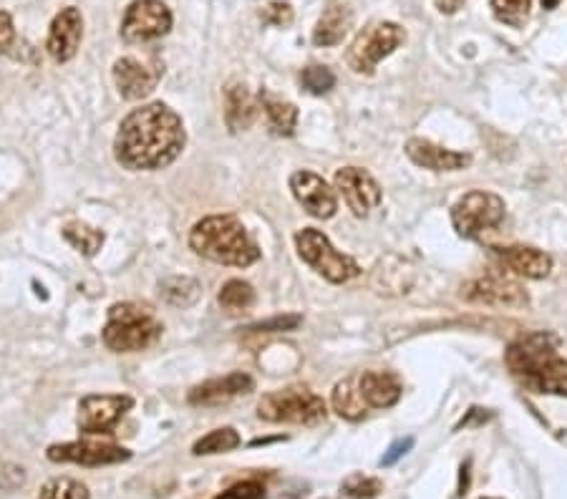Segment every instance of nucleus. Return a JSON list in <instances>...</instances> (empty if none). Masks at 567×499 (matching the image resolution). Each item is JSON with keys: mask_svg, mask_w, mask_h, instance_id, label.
<instances>
[{"mask_svg": "<svg viewBox=\"0 0 567 499\" xmlns=\"http://www.w3.org/2000/svg\"><path fill=\"white\" fill-rule=\"evenodd\" d=\"M187 134L177 111L147 104L121 121L114 139L116 162L126 169H162L182 154Z\"/></svg>", "mask_w": 567, "mask_h": 499, "instance_id": "nucleus-1", "label": "nucleus"}, {"mask_svg": "<svg viewBox=\"0 0 567 499\" xmlns=\"http://www.w3.org/2000/svg\"><path fill=\"white\" fill-rule=\"evenodd\" d=\"M555 333H527L504 353L512 379L532 394L567 396V361L557 353Z\"/></svg>", "mask_w": 567, "mask_h": 499, "instance_id": "nucleus-2", "label": "nucleus"}, {"mask_svg": "<svg viewBox=\"0 0 567 499\" xmlns=\"http://www.w3.org/2000/svg\"><path fill=\"white\" fill-rule=\"evenodd\" d=\"M189 247L217 265L247 268L258 263L260 250L235 215H212L189 232Z\"/></svg>", "mask_w": 567, "mask_h": 499, "instance_id": "nucleus-3", "label": "nucleus"}, {"mask_svg": "<svg viewBox=\"0 0 567 499\" xmlns=\"http://www.w3.org/2000/svg\"><path fill=\"white\" fill-rule=\"evenodd\" d=\"M162 336V326L147 308L134 303H116L109 310V321H106L104 346L114 353H134L154 346L157 338Z\"/></svg>", "mask_w": 567, "mask_h": 499, "instance_id": "nucleus-4", "label": "nucleus"}, {"mask_svg": "<svg viewBox=\"0 0 567 499\" xmlns=\"http://www.w3.org/2000/svg\"><path fill=\"white\" fill-rule=\"evenodd\" d=\"M258 416L270 424H318L326 419V401L305 386L265 394L258 404Z\"/></svg>", "mask_w": 567, "mask_h": 499, "instance_id": "nucleus-5", "label": "nucleus"}, {"mask_svg": "<svg viewBox=\"0 0 567 499\" xmlns=\"http://www.w3.org/2000/svg\"><path fill=\"white\" fill-rule=\"evenodd\" d=\"M406 41V31L399 23L378 21L363 28L356 38H353L351 48L346 53V64L353 74L371 76L376 66L384 61L386 56L396 51L401 43Z\"/></svg>", "mask_w": 567, "mask_h": 499, "instance_id": "nucleus-6", "label": "nucleus"}, {"mask_svg": "<svg viewBox=\"0 0 567 499\" xmlns=\"http://www.w3.org/2000/svg\"><path fill=\"white\" fill-rule=\"evenodd\" d=\"M295 247H298V255L315 270L318 275L328 280V283H348V280L358 278L361 268L353 258L338 253L336 247L331 245L326 235L315 227H305L295 235Z\"/></svg>", "mask_w": 567, "mask_h": 499, "instance_id": "nucleus-7", "label": "nucleus"}, {"mask_svg": "<svg viewBox=\"0 0 567 499\" xmlns=\"http://www.w3.org/2000/svg\"><path fill=\"white\" fill-rule=\"evenodd\" d=\"M502 220L504 200L492 195V192H469V195H464L462 200L452 207L454 230L462 237H469V240L499 227Z\"/></svg>", "mask_w": 567, "mask_h": 499, "instance_id": "nucleus-8", "label": "nucleus"}, {"mask_svg": "<svg viewBox=\"0 0 567 499\" xmlns=\"http://www.w3.org/2000/svg\"><path fill=\"white\" fill-rule=\"evenodd\" d=\"M462 298L467 303L494 305V308H525L530 303L527 290L502 270H489L469 280L462 288Z\"/></svg>", "mask_w": 567, "mask_h": 499, "instance_id": "nucleus-9", "label": "nucleus"}, {"mask_svg": "<svg viewBox=\"0 0 567 499\" xmlns=\"http://www.w3.org/2000/svg\"><path fill=\"white\" fill-rule=\"evenodd\" d=\"M172 31V11L162 0H134L121 21V38L126 43H149Z\"/></svg>", "mask_w": 567, "mask_h": 499, "instance_id": "nucleus-10", "label": "nucleus"}, {"mask_svg": "<svg viewBox=\"0 0 567 499\" xmlns=\"http://www.w3.org/2000/svg\"><path fill=\"white\" fill-rule=\"evenodd\" d=\"M132 396L121 394H104V396H86L79 404V429L84 434H109L121 416L132 409Z\"/></svg>", "mask_w": 567, "mask_h": 499, "instance_id": "nucleus-11", "label": "nucleus"}, {"mask_svg": "<svg viewBox=\"0 0 567 499\" xmlns=\"http://www.w3.org/2000/svg\"><path fill=\"white\" fill-rule=\"evenodd\" d=\"M336 190L346 200L348 210L356 217H368L381 205V187L376 179L361 167H343L336 172Z\"/></svg>", "mask_w": 567, "mask_h": 499, "instance_id": "nucleus-12", "label": "nucleus"}, {"mask_svg": "<svg viewBox=\"0 0 567 499\" xmlns=\"http://www.w3.org/2000/svg\"><path fill=\"white\" fill-rule=\"evenodd\" d=\"M159 79H162V66L159 64H147V61H139L134 56H124L114 64L116 89L126 101L147 99L157 89Z\"/></svg>", "mask_w": 567, "mask_h": 499, "instance_id": "nucleus-13", "label": "nucleus"}, {"mask_svg": "<svg viewBox=\"0 0 567 499\" xmlns=\"http://www.w3.org/2000/svg\"><path fill=\"white\" fill-rule=\"evenodd\" d=\"M51 462H69L81 464V467H104V464H119L132 459V452L116 444L101 442H69V444H53L48 449Z\"/></svg>", "mask_w": 567, "mask_h": 499, "instance_id": "nucleus-14", "label": "nucleus"}, {"mask_svg": "<svg viewBox=\"0 0 567 499\" xmlns=\"http://www.w3.org/2000/svg\"><path fill=\"white\" fill-rule=\"evenodd\" d=\"M290 190H293L295 200L303 205V210L310 217H318V220H331L338 210L336 192L326 184V179L318 177L315 172H295L290 177Z\"/></svg>", "mask_w": 567, "mask_h": 499, "instance_id": "nucleus-15", "label": "nucleus"}, {"mask_svg": "<svg viewBox=\"0 0 567 499\" xmlns=\"http://www.w3.org/2000/svg\"><path fill=\"white\" fill-rule=\"evenodd\" d=\"M81 38H84V18H81V11L79 8H63V11L53 18L46 48L53 61L66 64V61H71V58L76 56V51H79Z\"/></svg>", "mask_w": 567, "mask_h": 499, "instance_id": "nucleus-16", "label": "nucleus"}, {"mask_svg": "<svg viewBox=\"0 0 567 499\" xmlns=\"http://www.w3.org/2000/svg\"><path fill=\"white\" fill-rule=\"evenodd\" d=\"M492 258L499 265V270L515 273L520 278L542 280L552 270V258L547 253H542V250H537V247H492Z\"/></svg>", "mask_w": 567, "mask_h": 499, "instance_id": "nucleus-17", "label": "nucleus"}, {"mask_svg": "<svg viewBox=\"0 0 567 499\" xmlns=\"http://www.w3.org/2000/svg\"><path fill=\"white\" fill-rule=\"evenodd\" d=\"M255 389V381L247 376V373H227L222 379L205 381V384L195 386L189 391V404L192 406H222L227 401L237 399V396H245Z\"/></svg>", "mask_w": 567, "mask_h": 499, "instance_id": "nucleus-18", "label": "nucleus"}, {"mask_svg": "<svg viewBox=\"0 0 567 499\" xmlns=\"http://www.w3.org/2000/svg\"><path fill=\"white\" fill-rule=\"evenodd\" d=\"M406 157L419 167L431 169V172H459V169L469 167L472 157L464 152H454V149H444L439 144L429 142V139H409L406 142Z\"/></svg>", "mask_w": 567, "mask_h": 499, "instance_id": "nucleus-19", "label": "nucleus"}, {"mask_svg": "<svg viewBox=\"0 0 567 499\" xmlns=\"http://www.w3.org/2000/svg\"><path fill=\"white\" fill-rule=\"evenodd\" d=\"M358 389L368 409H391L401 399L399 376L389 371L358 373Z\"/></svg>", "mask_w": 567, "mask_h": 499, "instance_id": "nucleus-20", "label": "nucleus"}, {"mask_svg": "<svg viewBox=\"0 0 567 499\" xmlns=\"http://www.w3.org/2000/svg\"><path fill=\"white\" fill-rule=\"evenodd\" d=\"M260 111V99L247 91L245 84L232 81L225 89V121L230 132H245L255 124Z\"/></svg>", "mask_w": 567, "mask_h": 499, "instance_id": "nucleus-21", "label": "nucleus"}, {"mask_svg": "<svg viewBox=\"0 0 567 499\" xmlns=\"http://www.w3.org/2000/svg\"><path fill=\"white\" fill-rule=\"evenodd\" d=\"M353 26V13L351 8L338 3V0H331L326 8H323L321 18L315 23L313 31V43L315 46H338V43L346 38V33L351 31Z\"/></svg>", "mask_w": 567, "mask_h": 499, "instance_id": "nucleus-22", "label": "nucleus"}, {"mask_svg": "<svg viewBox=\"0 0 567 499\" xmlns=\"http://www.w3.org/2000/svg\"><path fill=\"white\" fill-rule=\"evenodd\" d=\"M333 411H336L341 419L358 421L366 416L368 406L363 401L361 389H358V376H348V379L338 381L336 389H333Z\"/></svg>", "mask_w": 567, "mask_h": 499, "instance_id": "nucleus-23", "label": "nucleus"}, {"mask_svg": "<svg viewBox=\"0 0 567 499\" xmlns=\"http://www.w3.org/2000/svg\"><path fill=\"white\" fill-rule=\"evenodd\" d=\"M260 104H263L265 116H268V127L275 137H293L295 127H298V109L290 101H280L270 94L258 96Z\"/></svg>", "mask_w": 567, "mask_h": 499, "instance_id": "nucleus-24", "label": "nucleus"}, {"mask_svg": "<svg viewBox=\"0 0 567 499\" xmlns=\"http://www.w3.org/2000/svg\"><path fill=\"white\" fill-rule=\"evenodd\" d=\"M159 295H162L164 303L174 305V308H189L200 300L202 285L195 278H187V275H174V278L162 280Z\"/></svg>", "mask_w": 567, "mask_h": 499, "instance_id": "nucleus-25", "label": "nucleus"}, {"mask_svg": "<svg viewBox=\"0 0 567 499\" xmlns=\"http://www.w3.org/2000/svg\"><path fill=\"white\" fill-rule=\"evenodd\" d=\"M217 300H220V308L227 316H242L255 305V290L245 280H227Z\"/></svg>", "mask_w": 567, "mask_h": 499, "instance_id": "nucleus-26", "label": "nucleus"}, {"mask_svg": "<svg viewBox=\"0 0 567 499\" xmlns=\"http://www.w3.org/2000/svg\"><path fill=\"white\" fill-rule=\"evenodd\" d=\"M63 237H66L81 255H86V258H94L101 250V245H104V232L86 225V222H69V225L63 227Z\"/></svg>", "mask_w": 567, "mask_h": 499, "instance_id": "nucleus-27", "label": "nucleus"}, {"mask_svg": "<svg viewBox=\"0 0 567 499\" xmlns=\"http://www.w3.org/2000/svg\"><path fill=\"white\" fill-rule=\"evenodd\" d=\"M237 447H240V434H237L232 426H225V429H215L207 436H202L200 442H195V447H192V454L207 457V454L232 452V449Z\"/></svg>", "mask_w": 567, "mask_h": 499, "instance_id": "nucleus-28", "label": "nucleus"}, {"mask_svg": "<svg viewBox=\"0 0 567 499\" xmlns=\"http://www.w3.org/2000/svg\"><path fill=\"white\" fill-rule=\"evenodd\" d=\"M38 499H91V494L86 489V484H81L79 479L56 477L43 484Z\"/></svg>", "mask_w": 567, "mask_h": 499, "instance_id": "nucleus-29", "label": "nucleus"}, {"mask_svg": "<svg viewBox=\"0 0 567 499\" xmlns=\"http://www.w3.org/2000/svg\"><path fill=\"white\" fill-rule=\"evenodd\" d=\"M532 0H492V13L499 23L522 28L530 18Z\"/></svg>", "mask_w": 567, "mask_h": 499, "instance_id": "nucleus-30", "label": "nucleus"}, {"mask_svg": "<svg viewBox=\"0 0 567 499\" xmlns=\"http://www.w3.org/2000/svg\"><path fill=\"white\" fill-rule=\"evenodd\" d=\"M300 84H303V89L308 91V94L323 96L336 86V74H333L328 66L313 64L308 66V69H303V74H300Z\"/></svg>", "mask_w": 567, "mask_h": 499, "instance_id": "nucleus-31", "label": "nucleus"}, {"mask_svg": "<svg viewBox=\"0 0 567 499\" xmlns=\"http://www.w3.org/2000/svg\"><path fill=\"white\" fill-rule=\"evenodd\" d=\"M381 489H384L381 479L363 477V474H353V477H348L346 482H343V492L351 499H373Z\"/></svg>", "mask_w": 567, "mask_h": 499, "instance_id": "nucleus-32", "label": "nucleus"}, {"mask_svg": "<svg viewBox=\"0 0 567 499\" xmlns=\"http://www.w3.org/2000/svg\"><path fill=\"white\" fill-rule=\"evenodd\" d=\"M303 323V316L298 313H285V316H275L268 318V321H260L255 326H247V333H285V331H295V328Z\"/></svg>", "mask_w": 567, "mask_h": 499, "instance_id": "nucleus-33", "label": "nucleus"}, {"mask_svg": "<svg viewBox=\"0 0 567 499\" xmlns=\"http://www.w3.org/2000/svg\"><path fill=\"white\" fill-rule=\"evenodd\" d=\"M260 18H263V23H268V26L285 28L293 23V8H290V3H270V6H265L263 11H260Z\"/></svg>", "mask_w": 567, "mask_h": 499, "instance_id": "nucleus-34", "label": "nucleus"}, {"mask_svg": "<svg viewBox=\"0 0 567 499\" xmlns=\"http://www.w3.org/2000/svg\"><path fill=\"white\" fill-rule=\"evenodd\" d=\"M217 499H263V484L242 482V484H237V487L222 492Z\"/></svg>", "mask_w": 567, "mask_h": 499, "instance_id": "nucleus-35", "label": "nucleus"}, {"mask_svg": "<svg viewBox=\"0 0 567 499\" xmlns=\"http://www.w3.org/2000/svg\"><path fill=\"white\" fill-rule=\"evenodd\" d=\"M411 447H414V439H411V436H406V439H399V442H396V444H391V449L384 454L381 464H384V467H391V464L399 462V459L404 457V454L409 452Z\"/></svg>", "mask_w": 567, "mask_h": 499, "instance_id": "nucleus-36", "label": "nucleus"}, {"mask_svg": "<svg viewBox=\"0 0 567 499\" xmlns=\"http://www.w3.org/2000/svg\"><path fill=\"white\" fill-rule=\"evenodd\" d=\"M13 38H16V28H13V18L6 11H0V53H6L11 48Z\"/></svg>", "mask_w": 567, "mask_h": 499, "instance_id": "nucleus-37", "label": "nucleus"}, {"mask_svg": "<svg viewBox=\"0 0 567 499\" xmlns=\"http://www.w3.org/2000/svg\"><path fill=\"white\" fill-rule=\"evenodd\" d=\"M492 419V414H484V409H472L462 421H459V429L462 426H472V424H484V421Z\"/></svg>", "mask_w": 567, "mask_h": 499, "instance_id": "nucleus-38", "label": "nucleus"}, {"mask_svg": "<svg viewBox=\"0 0 567 499\" xmlns=\"http://www.w3.org/2000/svg\"><path fill=\"white\" fill-rule=\"evenodd\" d=\"M436 8H439L441 13H447V16H452V13H457L459 8L464 6V0H434Z\"/></svg>", "mask_w": 567, "mask_h": 499, "instance_id": "nucleus-39", "label": "nucleus"}, {"mask_svg": "<svg viewBox=\"0 0 567 499\" xmlns=\"http://www.w3.org/2000/svg\"><path fill=\"white\" fill-rule=\"evenodd\" d=\"M467 484H469V462L462 467V482H459V494L467 492Z\"/></svg>", "mask_w": 567, "mask_h": 499, "instance_id": "nucleus-40", "label": "nucleus"}]
</instances>
